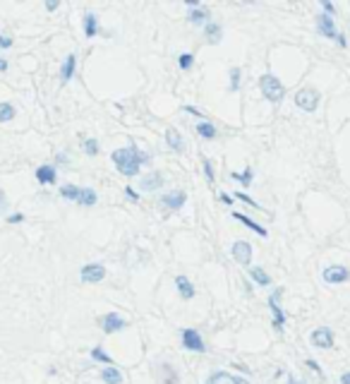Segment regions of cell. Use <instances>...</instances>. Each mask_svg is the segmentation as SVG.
<instances>
[{
  "label": "cell",
  "mask_w": 350,
  "mask_h": 384,
  "mask_svg": "<svg viewBox=\"0 0 350 384\" xmlns=\"http://www.w3.org/2000/svg\"><path fill=\"white\" fill-rule=\"evenodd\" d=\"M111 159H113V163L120 168L122 176L135 178L139 173V166L144 163L149 156H146L144 151H139L137 147H125V149H116V151L111 154Z\"/></svg>",
  "instance_id": "1"
},
{
  "label": "cell",
  "mask_w": 350,
  "mask_h": 384,
  "mask_svg": "<svg viewBox=\"0 0 350 384\" xmlns=\"http://www.w3.org/2000/svg\"><path fill=\"white\" fill-rule=\"evenodd\" d=\"M259 89H262L264 99H269L271 103H278V101H283V96H286V87H283L281 80L273 77V75H264L262 80H259Z\"/></svg>",
  "instance_id": "2"
},
{
  "label": "cell",
  "mask_w": 350,
  "mask_h": 384,
  "mask_svg": "<svg viewBox=\"0 0 350 384\" xmlns=\"http://www.w3.org/2000/svg\"><path fill=\"white\" fill-rule=\"evenodd\" d=\"M295 106L302 108V111H307V113H312V111H317V106H319V94H317L314 89H300V91L295 94Z\"/></svg>",
  "instance_id": "3"
},
{
  "label": "cell",
  "mask_w": 350,
  "mask_h": 384,
  "mask_svg": "<svg viewBox=\"0 0 350 384\" xmlns=\"http://www.w3.org/2000/svg\"><path fill=\"white\" fill-rule=\"evenodd\" d=\"M321 276H324V281H326V283H346V281H350V271L343 264L326 266Z\"/></svg>",
  "instance_id": "4"
},
{
  "label": "cell",
  "mask_w": 350,
  "mask_h": 384,
  "mask_svg": "<svg viewBox=\"0 0 350 384\" xmlns=\"http://www.w3.org/2000/svg\"><path fill=\"white\" fill-rule=\"evenodd\" d=\"M182 346L187 348V351H194V353H204V341H202V336H199V331L197 329H185L182 331Z\"/></svg>",
  "instance_id": "5"
},
{
  "label": "cell",
  "mask_w": 350,
  "mask_h": 384,
  "mask_svg": "<svg viewBox=\"0 0 350 384\" xmlns=\"http://www.w3.org/2000/svg\"><path fill=\"white\" fill-rule=\"evenodd\" d=\"M310 341H312V346H317V348H333V331H331L329 326H319V329L312 331Z\"/></svg>",
  "instance_id": "6"
},
{
  "label": "cell",
  "mask_w": 350,
  "mask_h": 384,
  "mask_svg": "<svg viewBox=\"0 0 350 384\" xmlns=\"http://www.w3.org/2000/svg\"><path fill=\"white\" fill-rule=\"evenodd\" d=\"M281 293H283V288H276V291L271 293V298H269V307H271V312H273V326H276V329H281V326L286 324V315H283V310H281V305H278Z\"/></svg>",
  "instance_id": "7"
},
{
  "label": "cell",
  "mask_w": 350,
  "mask_h": 384,
  "mask_svg": "<svg viewBox=\"0 0 350 384\" xmlns=\"http://www.w3.org/2000/svg\"><path fill=\"white\" fill-rule=\"evenodd\" d=\"M79 276H82L84 283H98V281H103V276H106V266L103 264H87V266H82Z\"/></svg>",
  "instance_id": "8"
},
{
  "label": "cell",
  "mask_w": 350,
  "mask_h": 384,
  "mask_svg": "<svg viewBox=\"0 0 350 384\" xmlns=\"http://www.w3.org/2000/svg\"><path fill=\"white\" fill-rule=\"evenodd\" d=\"M231 255L240 264H250L252 262V245L245 243V240H237V243H233V247H231Z\"/></svg>",
  "instance_id": "9"
},
{
  "label": "cell",
  "mask_w": 350,
  "mask_h": 384,
  "mask_svg": "<svg viewBox=\"0 0 350 384\" xmlns=\"http://www.w3.org/2000/svg\"><path fill=\"white\" fill-rule=\"evenodd\" d=\"M317 31L326 39H336L338 31H336V24H333V17L329 15H317Z\"/></svg>",
  "instance_id": "10"
},
{
  "label": "cell",
  "mask_w": 350,
  "mask_h": 384,
  "mask_svg": "<svg viewBox=\"0 0 350 384\" xmlns=\"http://www.w3.org/2000/svg\"><path fill=\"white\" fill-rule=\"evenodd\" d=\"M101 324H103V331H106V334H113V331L125 329V326H127V322H125L120 315H116V312H108V315H103Z\"/></svg>",
  "instance_id": "11"
},
{
  "label": "cell",
  "mask_w": 350,
  "mask_h": 384,
  "mask_svg": "<svg viewBox=\"0 0 350 384\" xmlns=\"http://www.w3.org/2000/svg\"><path fill=\"white\" fill-rule=\"evenodd\" d=\"M185 202H187V195H185L182 190H175V192L163 195V204H166L168 209H182L185 207Z\"/></svg>",
  "instance_id": "12"
},
{
  "label": "cell",
  "mask_w": 350,
  "mask_h": 384,
  "mask_svg": "<svg viewBox=\"0 0 350 384\" xmlns=\"http://www.w3.org/2000/svg\"><path fill=\"white\" fill-rule=\"evenodd\" d=\"M75 67H77V56H75V53H70V56L65 58V62H62V70H60V82H62V84H67V82L72 80Z\"/></svg>",
  "instance_id": "13"
},
{
  "label": "cell",
  "mask_w": 350,
  "mask_h": 384,
  "mask_svg": "<svg viewBox=\"0 0 350 384\" xmlns=\"http://www.w3.org/2000/svg\"><path fill=\"white\" fill-rule=\"evenodd\" d=\"M206 384H250L247 380H242V377H233V375H228V372H214Z\"/></svg>",
  "instance_id": "14"
},
{
  "label": "cell",
  "mask_w": 350,
  "mask_h": 384,
  "mask_svg": "<svg viewBox=\"0 0 350 384\" xmlns=\"http://www.w3.org/2000/svg\"><path fill=\"white\" fill-rule=\"evenodd\" d=\"M175 283H177V291H180V298H182V300H192V298H194V286H192V281H190L187 276H177Z\"/></svg>",
  "instance_id": "15"
},
{
  "label": "cell",
  "mask_w": 350,
  "mask_h": 384,
  "mask_svg": "<svg viewBox=\"0 0 350 384\" xmlns=\"http://www.w3.org/2000/svg\"><path fill=\"white\" fill-rule=\"evenodd\" d=\"M36 180H39L41 185L56 182V168H53V166H39V168H36Z\"/></svg>",
  "instance_id": "16"
},
{
  "label": "cell",
  "mask_w": 350,
  "mask_h": 384,
  "mask_svg": "<svg viewBox=\"0 0 350 384\" xmlns=\"http://www.w3.org/2000/svg\"><path fill=\"white\" fill-rule=\"evenodd\" d=\"M101 380L106 384H122V372L117 367H106L101 370Z\"/></svg>",
  "instance_id": "17"
},
{
  "label": "cell",
  "mask_w": 350,
  "mask_h": 384,
  "mask_svg": "<svg viewBox=\"0 0 350 384\" xmlns=\"http://www.w3.org/2000/svg\"><path fill=\"white\" fill-rule=\"evenodd\" d=\"M233 216H235V219H237V221H242V223H245L247 228H252L254 233H259V236H262V238H266V236H269V233H266V228H264V226H259L257 221H252L250 216H245V214H233Z\"/></svg>",
  "instance_id": "18"
},
{
  "label": "cell",
  "mask_w": 350,
  "mask_h": 384,
  "mask_svg": "<svg viewBox=\"0 0 350 384\" xmlns=\"http://www.w3.org/2000/svg\"><path fill=\"white\" fill-rule=\"evenodd\" d=\"M96 31H98V20H96V15L94 12H87L84 15V36H96Z\"/></svg>",
  "instance_id": "19"
},
{
  "label": "cell",
  "mask_w": 350,
  "mask_h": 384,
  "mask_svg": "<svg viewBox=\"0 0 350 384\" xmlns=\"http://www.w3.org/2000/svg\"><path fill=\"white\" fill-rule=\"evenodd\" d=\"M96 200H98V197H96V192H94L91 187H82V190H79V197H77V202H79V204H84V207H94V204H96Z\"/></svg>",
  "instance_id": "20"
},
{
  "label": "cell",
  "mask_w": 350,
  "mask_h": 384,
  "mask_svg": "<svg viewBox=\"0 0 350 384\" xmlns=\"http://www.w3.org/2000/svg\"><path fill=\"white\" fill-rule=\"evenodd\" d=\"M161 185H163V176L161 173H151V176L142 178V187L144 190H158Z\"/></svg>",
  "instance_id": "21"
},
{
  "label": "cell",
  "mask_w": 350,
  "mask_h": 384,
  "mask_svg": "<svg viewBox=\"0 0 350 384\" xmlns=\"http://www.w3.org/2000/svg\"><path fill=\"white\" fill-rule=\"evenodd\" d=\"M206 17H209V10H206V7H194V10H190V15H187V20H190L192 24H204Z\"/></svg>",
  "instance_id": "22"
},
{
  "label": "cell",
  "mask_w": 350,
  "mask_h": 384,
  "mask_svg": "<svg viewBox=\"0 0 350 384\" xmlns=\"http://www.w3.org/2000/svg\"><path fill=\"white\" fill-rule=\"evenodd\" d=\"M250 276H252L259 286H269V283H271V276L264 271L262 266H252V269H250Z\"/></svg>",
  "instance_id": "23"
},
{
  "label": "cell",
  "mask_w": 350,
  "mask_h": 384,
  "mask_svg": "<svg viewBox=\"0 0 350 384\" xmlns=\"http://www.w3.org/2000/svg\"><path fill=\"white\" fill-rule=\"evenodd\" d=\"M166 142H168L175 151H182V149H185L182 137H180V132H177V130H168V132H166Z\"/></svg>",
  "instance_id": "24"
},
{
  "label": "cell",
  "mask_w": 350,
  "mask_h": 384,
  "mask_svg": "<svg viewBox=\"0 0 350 384\" xmlns=\"http://www.w3.org/2000/svg\"><path fill=\"white\" fill-rule=\"evenodd\" d=\"M206 36L211 43H221V24H216V22L206 24Z\"/></svg>",
  "instance_id": "25"
},
{
  "label": "cell",
  "mask_w": 350,
  "mask_h": 384,
  "mask_svg": "<svg viewBox=\"0 0 350 384\" xmlns=\"http://www.w3.org/2000/svg\"><path fill=\"white\" fill-rule=\"evenodd\" d=\"M79 190H82V187H75V185H62V187H60V195H62L65 200H72V202H77V197H79Z\"/></svg>",
  "instance_id": "26"
},
{
  "label": "cell",
  "mask_w": 350,
  "mask_h": 384,
  "mask_svg": "<svg viewBox=\"0 0 350 384\" xmlns=\"http://www.w3.org/2000/svg\"><path fill=\"white\" fill-rule=\"evenodd\" d=\"M161 370H163V384H177V372H175L168 363H163Z\"/></svg>",
  "instance_id": "27"
},
{
  "label": "cell",
  "mask_w": 350,
  "mask_h": 384,
  "mask_svg": "<svg viewBox=\"0 0 350 384\" xmlns=\"http://www.w3.org/2000/svg\"><path fill=\"white\" fill-rule=\"evenodd\" d=\"M197 132H199L204 140H214V137H216V127H214L211 122H199V125H197Z\"/></svg>",
  "instance_id": "28"
},
{
  "label": "cell",
  "mask_w": 350,
  "mask_h": 384,
  "mask_svg": "<svg viewBox=\"0 0 350 384\" xmlns=\"http://www.w3.org/2000/svg\"><path fill=\"white\" fill-rule=\"evenodd\" d=\"M91 358H94V360H98V363H106V365H111V363H113V358H111V355L106 353V351H103L101 346L91 348Z\"/></svg>",
  "instance_id": "29"
},
{
  "label": "cell",
  "mask_w": 350,
  "mask_h": 384,
  "mask_svg": "<svg viewBox=\"0 0 350 384\" xmlns=\"http://www.w3.org/2000/svg\"><path fill=\"white\" fill-rule=\"evenodd\" d=\"M231 178H233V180H240L242 185H250L252 178H254V173H252V168H245L242 173H231Z\"/></svg>",
  "instance_id": "30"
},
{
  "label": "cell",
  "mask_w": 350,
  "mask_h": 384,
  "mask_svg": "<svg viewBox=\"0 0 350 384\" xmlns=\"http://www.w3.org/2000/svg\"><path fill=\"white\" fill-rule=\"evenodd\" d=\"M12 118H15V108L10 103H0V122H7Z\"/></svg>",
  "instance_id": "31"
},
{
  "label": "cell",
  "mask_w": 350,
  "mask_h": 384,
  "mask_svg": "<svg viewBox=\"0 0 350 384\" xmlns=\"http://www.w3.org/2000/svg\"><path fill=\"white\" fill-rule=\"evenodd\" d=\"M240 87V67H233L231 70V91H237Z\"/></svg>",
  "instance_id": "32"
},
{
  "label": "cell",
  "mask_w": 350,
  "mask_h": 384,
  "mask_svg": "<svg viewBox=\"0 0 350 384\" xmlns=\"http://www.w3.org/2000/svg\"><path fill=\"white\" fill-rule=\"evenodd\" d=\"M192 60H194V56H192V53H182V56L177 58V62H180V67H182V70H190Z\"/></svg>",
  "instance_id": "33"
},
{
  "label": "cell",
  "mask_w": 350,
  "mask_h": 384,
  "mask_svg": "<svg viewBox=\"0 0 350 384\" xmlns=\"http://www.w3.org/2000/svg\"><path fill=\"white\" fill-rule=\"evenodd\" d=\"M84 149H87L89 156H96V154H98V142H96V140H87V142H84Z\"/></svg>",
  "instance_id": "34"
},
{
  "label": "cell",
  "mask_w": 350,
  "mask_h": 384,
  "mask_svg": "<svg viewBox=\"0 0 350 384\" xmlns=\"http://www.w3.org/2000/svg\"><path fill=\"white\" fill-rule=\"evenodd\" d=\"M321 7H324V15H329V17H333V15H336V5H333V2L321 0Z\"/></svg>",
  "instance_id": "35"
},
{
  "label": "cell",
  "mask_w": 350,
  "mask_h": 384,
  "mask_svg": "<svg viewBox=\"0 0 350 384\" xmlns=\"http://www.w3.org/2000/svg\"><path fill=\"white\" fill-rule=\"evenodd\" d=\"M235 197H237V200H242V202H247V204H252V207H259V204H257L250 195H245V192H235Z\"/></svg>",
  "instance_id": "36"
},
{
  "label": "cell",
  "mask_w": 350,
  "mask_h": 384,
  "mask_svg": "<svg viewBox=\"0 0 350 384\" xmlns=\"http://www.w3.org/2000/svg\"><path fill=\"white\" fill-rule=\"evenodd\" d=\"M204 173H206V178H209V182H214V168H211L209 161H204Z\"/></svg>",
  "instance_id": "37"
},
{
  "label": "cell",
  "mask_w": 350,
  "mask_h": 384,
  "mask_svg": "<svg viewBox=\"0 0 350 384\" xmlns=\"http://www.w3.org/2000/svg\"><path fill=\"white\" fill-rule=\"evenodd\" d=\"M7 211V197H5V192L0 190V214H5Z\"/></svg>",
  "instance_id": "38"
},
{
  "label": "cell",
  "mask_w": 350,
  "mask_h": 384,
  "mask_svg": "<svg viewBox=\"0 0 350 384\" xmlns=\"http://www.w3.org/2000/svg\"><path fill=\"white\" fill-rule=\"evenodd\" d=\"M7 221H10V223H22V221H24V214H12V216H7Z\"/></svg>",
  "instance_id": "39"
},
{
  "label": "cell",
  "mask_w": 350,
  "mask_h": 384,
  "mask_svg": "<svg viewBox=\"0 0 350 384\" xmlns=\"http://www.w3.org/2000/svg\"><path fill=\"white\" fill-rule=\"evenodd\" d=\"M12 46V39L10 36H0V48H10Z\"/></svg>",
  "instance_id": "40"
},
{
  "label": "cell",
  "mask_w": 350,
  "mask_h": 384,
  "mask_svg": "<svg viewBox=\"0 0 350 384\" xmlns=\"http://www.w3.org/2000/svg\"><path fill=\"white\" fill-rule=\"evenodd\" d=\"M125 195H127V197H130L132 202H137V200H139V195H137V192H135L132 187H127V190H125Z\"/></svg>",
  "instance_id": "41"
},
{
  "label": "cell",
  "mask_w": 350,
  "mask_h": 384,
  "mask_svg": "<svg viewBox=\"0 0 350 384\" xmlns=\"http://www.w3.org/2000/svg\"><path fill=\"white\" fill-rule=\"evenodd\" d=\"M58 5H60L58 0H46V10H48V12H53V10H56Z\"/></svg>",
  "instance_id": "42"
},
{
  "label": "cell",
  "mask_w": 350,
  "mask_h": 384,
  "mask_svg": "<svg viewBox=\"0 0 350 384\" xmlns=\"http://www.w3.org/2000/svg\"><path fill=\"white\" fill-rule=\"evenodd\" d=\"M307 367H312V370H314L317 375H321V367L317 365V363H314V360H307Z\"/></svg>",
  "instance_id": "43"
},
{
  "label": "cell",
  "mask_w": 350,
  "mask_h": 384,
  "mask_svg": "<svg viewBox=\"0 0 350 384\" xmlns=\"http://www.w3.org/2000/svg\"><path fill=\"white\" fill-rule=\"evenodd\" d=\"M336 41H338V46H341V48H346V46H348V41H346V36H343V34H338V36H336Z\"/></svg>",
  "instance_id": "44"
},
{
  "label": "cell",
  "mask_w": 350,
  "mask_h": 384,
  "mask_svg": "<svg viewBox=\"0 0 350 384\" xmlns=\"http://www.w3.org/2000/svg\"><path fill=\"white\" fill-rule=\"evenodd\" d=\"M185 111H187V113H192V116H202V113H199L194 106H185Z\"/></svg>",
  "instance_id": "45"
},
{
  "label": "cell",
  "mask_w": 350,
  "mask_h": 384,
  "mask_svg": "<svg viewBox=\"0 0 350 384\" xmlns=\"http://www.w3.org/2000/svg\"><path fill=\"white\" fill-rule=\"evenodd\" d=\"M5 70H7V60L0 58V72H5Z\"/></svg>",
  "instance_id": "46"
},
{
  "label": "cell",
  "mask_w": 350,
  "mask_h": 384,
  "mask_svg": "<svg viewBox=\"0 0 350 384\" xmlns=\"http://www.w3.org/2000/svg\"><path fill=\"white\" fill-rule=\"evenodd\" d=\"M341 384H350V372H346V375L341 377Z\"/></svg>",
  "instance_id": "47"
},
{
  "label": "cell",
  "mask_w": 350,
  "mask_h": 384,
  "mask_svg": "<svg viewBox=\"0 0 350 384\" xmlns=\"http://www.w3.org/2000/svg\"><path fill=\"white\" fill-rule=\"evenodd\" d=\"M288 384H297V382H295V380H291V382H288Z\"/></svg>",
  "instance_id": "48"
}]
</instances>
